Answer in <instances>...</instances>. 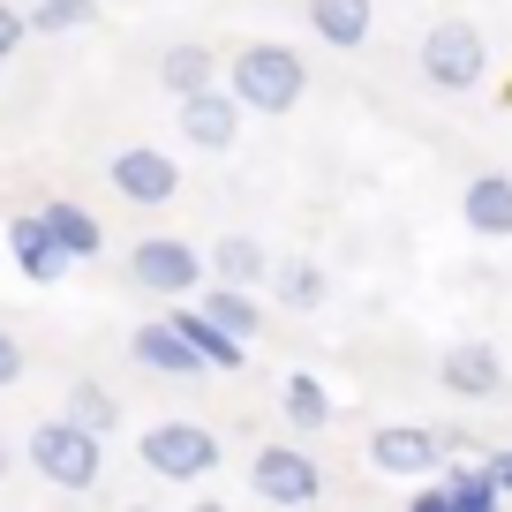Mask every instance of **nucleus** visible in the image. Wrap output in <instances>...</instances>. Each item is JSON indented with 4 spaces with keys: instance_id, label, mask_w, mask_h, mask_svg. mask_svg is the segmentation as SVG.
Returning a JSON list of instances; mask_svg holds the SVG:
<instances>
[{
    "instance_id": "nucleus-23",
    "label": "nucleus",
    "mask_w": 512,
    "mask_h": 512,
    "mask_svg": "<svg viewBox=\"0 0 512 512\" xmlns=\"http://www.w3.org/2000/svg\"><path fill=\"white\" fill-rule=\"evenodd\" d=\"M497 475H490V460H475V467H452L445 475V512H497Z\"/></svg>"
},
{
    "instance_id": "nucleus-11",
    "label": "nucleus",
    "mask_w": 512,
    "mask_h": 512,
    "mask_svg": "<svg viewBox=\"0 0 512 512\" xmlns=\"http://www.w3.org/2000/svg\"><path fill=\"white\" fill-rule=\"evenodd\" d=\"M437 377H445L452 400H497V392H505V362H497L490 339H460V347H445Z\"/></svg>"
},
{
    "instance_id": "nucleus-22",
    "label": "nucleus",
    "mask_w": 512,
    "mask_h": 512,
    "mask_svg": "<svg viewBox=\"0 0 512 512\" xmlns=\"http://www.w3.org/2000/svg\"><path fill=\"white\" fill-rule=\"evenodd\" d=\"M272 287H279V302H287V309H302V317L332 302V279H324V264H309V256L279 264V272H272Z\"/></svg>"
},
{
    "instance_id": "nucleus-6",
    "label": "nucleus",
    "mask_w": 512,
    "mask_h": 512,
    "mask_svg": "<svg viewBox=\"0 0 512 512\" xmlns=\"http://www.w3.org/2000/svg\"><path fill=\"white\" fill-rule=\"evenodd\" d=\"M249 490L264 497V505H317V497H324V475H317V460H309L302 445H256Z\"/></svg>"
},
{
    "instance_id": "nucleus-14",
    "label": "nucleus",
    "mask_w": 512,
    "mask_h": 512,
    "mask_svg": "<svg viewBox=\"0 0 512 512\" xmlns=\"http://www.w3.org/2000/svg\"><path fill=\"white\" fill-rule=\"evenodd\" d=\"M166 324H174V332L204 354V369H226V377H234V369L249 362V339H234L226 324H211L204 309H166Z\"/></svg>"
},
{
    "instance_id": "nucleus-5",
    "label": "nucleus",
    "mask_w": 512,
    "mask_h": 512,
    "mask_svg": "<svg viewBox=\"0 0 512 512\" xmlns=\"http://www.w3.org/2000/svg\"><path fill=\"white\" fill-rule=\"evenodd\" d=\"M128 287L181 302V294L204 287V256H196L189 241H174V234H144L136 249H128Z\"/></svg>"
},
{
    "instance_id": "nucleus-4",
    "label": "nucleus",
    "mask_w": 512,
    "mask_h": 512,
    "mask_svg": "<svg viewBox=\"0 0 512 512\" xmlns=\"http://www.w3.org/2000/svg\"><path fill=\"white\" fill-rule=\"evenodd\" d=\"M422 76H430L437 91H475V83L490 76V38H482L475 23H460V16L430 23V38H422Z\"/></svg>"
},
{
    "instance_id": "nucleus-17",
    "label": "nucleus",
    "mask_w": 512,
    "mask_h": 512,
    "mask_svg": "<svg viewBox=\"0 0 512 512\" xmlns=\"http://www.w3.org/2000/svg\"><path fill=\"white\" fill-rule=\"evenodd\" d=\"M38 219L53 226V241H61V249L76 256V264H83V256H106V226H98V219H91V211H83V204H68V196H53V204L38 211Z\"/></svg>"
},
{
    "instance_id": "nucleus-28",
    "label": "nucleus",
    "mask_w": 512,
    "mask_h": 512,
    "mask_svg": "<svg viewBox=\"0 0 512 512\" xmlns=\"http://www.w3.org/2000/svg\"><path fill=\"white\" fill-rule=\"evenodd\" d=\"M490 475H497V490L512 497V445H505V452H490Z\"/></svg>"
},
{
    "instance_id": "nucleus-2",
    "label": "nucleus",
    "mask_w": 512,
    "mask_h": 512,
    "mask_svg": "<svg viewBox=\"0 0 512 512\" xmlns=\"http://www.w3.org/2000/svg\"><path fill=\"white\" fill-rule=\"evenodd\" d=\"M23 452H31V467L53 482V490H98V475H106V437L83 430V422H68V415L38 422Z\"/></svg>"
},
{
    "instance_id": "nucleus-3",
    "label": "nucleus",
    "mask_w": 512,
    "mask_h": 512,
    "mask_svg": "<svg viewBox=\"0 0 512 512\" xmlns=\"http://www.w3.org/2000/svg\"><path fill=\"white\" fill-rule=\"evenodd\" d=\"M136 460H144L151 475H166V482H204L226 452H219V437H211L204 422H151V430L136 437Z\"/></svg>"
},
{
    "instance_id": "nucleus-1",
    "label": "nucleus",
    "mask_w": 512,
    "mask_h": 512,
    "mask_svg": "<svg viewBox=\"0 0 512 512\" xmlns=\"http://www.w3.org/2000/svg\"><path fill=\"white\" fill-rule=\"evenodd\" d=\"M226 91L241 98V113H294L309 91V61L294 46H241L226 68Z\"/></svg>"
},
{
    "instance_id": "nucleus-29",
    "label": "nucleus",
    "mask_w": 512,
    "mask_h": 512,
    "mask_svg": "<svg viewBox=\"0 0 512 512\" xmlns=\"http://www.w3.org/2000/svg\"><path fill=\"white\" fill-rule=\"evenodd\" d=\"M8 467H16V445H8V437H0V475H8Z\"/></svg>"
},
{
    "instance_id": "nucleus-10",
    "label": "nucleus",
    "mask_w": 512,
    "mask_h": 512,
    "mask_svg": "<svg viewBox=\"0 0 512 512\" xmlns=\"http://www.w3.org/2000/svg\"><path fill=\"white\" fill-rule=\"evenodd\" d=\"M8 256H16V272L23 279H38V287H61L68 279V264L76 256L53 241V226L38 219V211H23V219H8Z\"/></svg>"
},
{
    "instance_id": "nucleus-19",
    "label": "nucleus",
    "mask_w": 512,
    "mask_h": 512,
    "mask_svg": "<svg viewBox=\"0 0 512 512\" xmlns=\"http://www.w3.org/2000/svg\"><path fill=\"white\" fill-rule=\"evenodd\" d=\"M279 415H287L294 430H324V422H332V392H324L309 369H294V377L279 384Z\"/></svg>"
},
{
    "instance_id": "nucleus-13",
    "label": "nucleus",
    "mask_w": 512,
    "mask_h": 512,
    "mask_svg": "<svg viewBox=\"0 0 512 512\" xmlns=\"http://www.w3.org/2000/svg\"><path fill=\"white\" fill-rule=\"evenodd\" d=\"M460 219H467V234L505 241L512 234V174H475L460 189Z\"/></svg>"
},
{
    "instance_id": "nucleus-25",
    "label": "nucleus",
    "mask_w": 512,
    "mask_h": 512,
    "mask_svg": "<svg viewBox=\"0 0 512 512\" xmlns=\"http://www.w3.org/2000/svg\"><path fill=\"white\" fill-rule=\"evenodd\" d=\"M23 38H31V23H23V8H8V0H0V61H8V53H16Z\"/></svg>"
},
{
    "instance_id": "nucleus-7",
    "label": "nucleus",
    "mask_w": 512,
    "mask_h": 512,
    "mask_svg": "<svg viewBox=\"0 0 512 512\" xmlns=\"http://www.w3.org/2000/svg\"><path fill=\"white\" fill-rule=\"evenodd\" d=\"M106 181H113V196L159 211V204H174V196H181V159H166L159 144H128V151H113V159H106Z\"/></svg>"
},
{
    "instance_id": "nucleus-18",
    "label": "nucleus",
    "mask_w": 512,
    "mask_h": 512,
    "mask_svg": "<svg viewBox=\"0 0 512 512\" xmlns=\"http://www.w3.org/2000/svg\"><path fill=\"white\" fill-rule=\"evenodd\" d=\"M211 272L226 279V287H256V279H272V249L256 234H219V249H211Z\"/></svg>"
},
{
    "instance_id": "nucleus-12",
    "label": "nucleus",
    "mask_w": 512,
    "mask_h": 512,
    "mask_svg": "<svg viewBox=\"0 0 512 512\" xmlns=\"http://www.w3.org/2000/svg\"><path fill=\"white\" fill-rule=\"evenodd\" d=\"M128 354H136L151 377H204V354H196L166 317L159 324H136V332H128Z\"/></svg>"
},
{
    "instance_id": "nucleus-9",
    "label": "nucleus",
    "mask_w": 512,
    "mask_h": 512,
    "mask_svg": "<svg viewBox=\"0 0 512 512\" xmlns=\"http://www.w3.org/2000/svg\"><path fill=\"white\" fill-rule=\"evenodd\" d=\"M181 136H189L196 151H234L241 144V98L219 91V83L189 91V98H181Z\"/></svg>"
},
{
    "instance_id": "nucleus-26",
    "label": "nucleus",
    "mask_w": 512,
    "mask_h": 512,
    "mask_svg": "<svg viewBox=\"0 0 512 512\" xmlns=\"http://www.w3.org/2000/svg\"><path fill=\"white\" fill-rule=\"evenodd\" d=\"M8 384H23V339L16 332H0V392Z\"/></svg>"
},
{
    "instance_id": "nucleus-15",
    "label": "nucleus",
    "mask_w": 512,
    "mask_h": 512,
    "mask_svg": "<svg viewBox=\"0 0 512 512\" xmlns=\"http://www.w3.org/2000/svg\"><path fill=\"white\" fill-rule=\"evenodd\" d=\"M309 31H317L324 46L354 53V46H369V31H377V0H309Z\"/></svg>"
},
{
    "instance_id": "nucleus-8",
    "label": "nucleus",
    "mask_w": 512,
    "mask_h": 512,
    "mask_svg": "<svg viewBox=\"0 0 512 512\" xmlns=\"http://www.w3.org/2000/svg\"><path fill=\"white\" fill-rule=\"evenodd\" d=\"M369 467L377 475H437L445 467V437L422 430V422H384V430H369Z\"/></svg>"
},
{
    "instance_id": "nucleus-27",
    "label": "nucleus",
    "mask_w": 512,
    "mask_h": 512,
    "mask_svg": "<svg viewBox=\"0 0 512 512\" xmlns=\"http://www.w3.org/2000/svg\"><path fill=\"white\" fill-rule=\"evenodd\" d=\"M415 512H445V482H422V490H415Z\"/></svg>"
},
{
    "instance_id": "nucleus-16",
    "label": "nucleus",
    "mask_w": 512,
    "mask_h": 512,
    "mask_svg": "<svg viewBox=\"0 0 512 512\" xmlns=\"http://www.w3.org/2000/svg\"><path fill=\"white\" fill-rule=\"evenodd\" d=\"M204 83H219V53H211L204 38H181V46L159 53V91L166 98H189V91H204Z\"/></svg>"
},
{
    "instance_id": "nucleus-20",
    "label": "nucleus",
    "mask_w": 512,
    "mask_h": 512,
    "mask_svg": "<svg viewBox=\"0 0 512 512\" xmlns=\"http://www.w3.org/2000/svg\"><path fill=\"white\" fill-rule=\"evenodd\" d=\"M196 309H204L211 324H226L234 339H256V324H264V309H256V287H226V279H219V287H211Z\"/></svg>"
},
{
    "instance_id": "nucleus-24",
    "label": "nucleus",
    "mask_w": 512,
    "mask_h": 512,
    "mask_svg": "<svg viewBox=\"0 0 512 512\" xmlns=\"http://www.w3.org/2000/svg\"><path fill=\"white\" fill-rule=\"evenodd\" d=\"M23 23H31L38 38H68V31H91V23H98V0H31V8H23Z\"/></svg>"
},
{
    "instance_id": "nucleus-21",
    "label": "nucleus",
    "mask_w": 512,
    "mask_h": 512,
    "mask_svg": "<svg viewBox=\"0 0 512 512\" xmlns=\"http://www.w3.org/2000/svg\"><path fill=\"white\" fill-rule=\"evenodd\" d=\"M61 415H68V422H83V430H98V437L121 430V400H113L98 377H76V384H68V407H61Z\"/></svg>"
}]
</instances>
